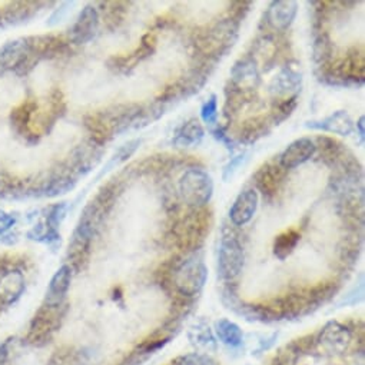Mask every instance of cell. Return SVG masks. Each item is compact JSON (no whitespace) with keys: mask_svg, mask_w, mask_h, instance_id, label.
I'll use <instances>...</instances> for the list:
<instances>
[{"mask_svg":"<svg viewBox=\"0 0 365 365\" xmlns=\"http://www.w3.org/2000/svg\"><path fill=\"white\" fill-rule=\"evenodd\" d=\"M214 224L210 208H197L182 217L172 228L173 240L182 251H197L210 235Z\"/></svg>","mask_w":365,"mask_h":365,"instance_id":"1","label":"cell"},{"mask_svg":"<svg viewBox=\"0 0 365 365\" xmlns=\"http://www.w3.org/2000/svg\"><path fill=\"white\" fill-rule=\"evenodd\" d=\"M207 277V267L197 257H190L173 262L169 274L172 287L176 289V292L188 298L195 297L201 292L205 285Z\"/></svg>","mask_w":365,"mask_h":365,"instance_id":"2","label":"cell"},{"mask_svg":"<svg viewBox=\"0 0 365 365\" xmlns=\"http://www.w3.org/2000/svg\"><path fill=\"white\" fill-rule=\"evenodd\" d=\"M238 22L230 19L218 21L195 34V46L204 56H218L234 45L237 38Z\"/></svg>","mask_w":365,"mask_h":365,"instance_id":"3","label":"cell"},{"mask_svg":"<svg viewBox=\"0 0 365 365\" xmlns=\"http://www.w3.org/2000/svg\"><path fill=\"white\" fill-rule=\"evenodd\" d=\"M179 191L190 207L202 208L210 202L214 184L211 176L202 169H188L179 180Z\"/></svg>","mask_w":365,"mask_h":365,"instance_id":"4","label":"cell"},{"mask_svg":"<svg viewBox=\"0 0 365 365\" xmlns=\"http://www.w3.org/2000/svg\"><path fill=\"white\" fill-rule=\"evenodd\" d=\"M244 250L240 241L232 235H225L220 245L218 271L225 281H234L238 278L244 268Z\"/></svg>","mask_w":365,"mask_h":365,"instance_id":"5","label":"cell"},{"mask_svg":"<svg viewBox=\"0 0 365 365\" xmlns=\"http://www.w3.org/2000/svg\"><path fill=\"white\" fill-rule=\"evenodd\" d=\"M287 178V169L279 162H267L255 173L257 188L265 197H274Z\"/></svg>","mask_w":365,"mask_h":365,"instance_id":"6","label":"cell"},{"mask_svg":"<svg viewBox=\"0 0 365 365\" xmlns=\"http://www.w3.org/2000/svg\"><path fill=\"white\" fill-rule=\"evenodd\" d=\"M351 344V332L339 322H329L319 334L318 345L327 354H344Z\"/></svg>","mask_w":365,"mask_h":365,"instance_id":"7","label":"cell"},{"mask_svg":"<svg viewBox=\"0 0 365 365\" xmlns=\"http://www.w3.org/2000/svg\"><path fill=\"white\" fill-rule=\"evenodd\" d=\"M230 85L242 92L251 93L259 85V72L257 62L252 58L240 59L231 72Z\"/></svg>","mask_w":365,"mask_h":365,"instance_id":"8","label":"cell"},{"mask_svg":"<svg viewBox=\"0 0 365 365\" xmlns=\"http://www.w3.org/2000/svg\"><path fill=\"white\" fill-rule=\"evenodd\" d=\"M317 152L315 142L311 138H299L288 145L279 158V163L288 170L309 160Z\"/></svg>","mask_w":365,"mask_h":365,"instance_id":"9","label":"cell"},{"mask_svg":"<svg viewBox=\"0 0 365 365\" xmlns=\"http://www.w3.org/2000/svg\"><path fill=\"white\" fill-rule=\"evenodd\" d=\"M298 5L292 0H278L272 2L267 12V22L271 29L285 32L294 22Z\"/></svg>","mask_w":365,"mask_h":365,"instance_id":"10","label":"cell"},{"mask_svg":"<svg viewBox=\"0 0 365 365\" xmlns=\"http://www.w3.org/2000/svg\"><path fill=\"white\" fill-rule=\"evenodd\" d=\"M258 208V194L255 190H245L238 195L235 200L231 211L230 218L237 227L247 225L255 215Z\"/></svg>","mask_w":365,"mask_h":365,"instance_id":"11","label":"cell"},{"mask_svg":"<svg viewBox=\"0 0 365 365\" xmlns=\"http://www.w3.org/2000/svg\"><path fill=\"white\" fill-rule=\"evenodd\" d=\"M71 281H72V268L69 265H63L51 279L43 305L61 308L71 288Z\"/></svg>","mask_w":365,"mask_h":365,"instance_id":"12","label":"cell"},{"mask_svg":"<svg viewBox=\"0 0 365 365\" xmlns=\"http://www.w3.org/2000/svg\"><path fill=\"white\" fill-rule=\"evenodd\" d=\"M59 309L61 308L55 307H42L39 314L35 317L31 328V336L34 342H36V339H46L52 335V332L56 331L61 318Z\"/></svg>","mask_w":365,"mask_h":365,"instance_id":"13","label":"cell"},{"mask_svg":"<svg viewBox=\"0 0 365 365\" xmlns=\"http://www.w3.org/2000/svg\"><path fill=\"white\" fill-rule=\"evenodd\" d=\"M301 81H302L301 73L295 71L292 66H287L272 81L271 93L284 99L295 96L294 93L299 89Z\"/></svg>","mask_w":365,"mask_h":365,"instance_id":"14","label":"cell"},{"mask_svg":"<svg viewBox=\"0 0 365 365\" xmlns=\"http://www.w3.org/2000/svg\"><path fill=\"white\" fill-rule=\"evenodd\" d=\"M98 12L95 8L88 6L78 18L73 29H72V39L76 43H86L89 42L98 29Z\"/></svg>","mask_w":365,"mask_h":365,"instance_id":"15","label":"cell"},{"mask_svg":"<svg viewBox=\"0 0 365 365\" xmlns=\"http://www.w3.org/2000/svg\"><path fill=\"white\" fill-rule=\"evenodd\" d=\"M156 43H158V39H156V35L149 32L146 34L143 38H142V42H140V46L130 55L128 56H122V58H113L115 61V68L116 69H120V71H129L132 68H135V65L143 59H146L148 56H150L156 48Z\"/></svg>","mask_w":365,"mask_h":365,"instance_id":"16","label":"cell"},{"mask_svg":"<svg viewBox=\"0 0 365 365\" xmlns=\"http://www.w3.org/2000/svg\"><path fill=\"white\" fill-rule=\"evenodd\" d=\"M308 126L314 128V129H322V130L336 133V135H344V136L349 135L354 129L352 119L344 110H338L319 122H309Z\"/></svg>","mask_w":365,"mask_h":365,"instance_id":"17","label":"cell"},{"mask_svg":"<svg viewBox=\"0 0 365 365\" xmlns=\"http://www.w3.org/2000/svg\"><path fill=\"white\" fill-rule=\"evenodd\" d=\"M272 120L265 116H255L247 119L240 129V139L245 143H252L262 136H265L271 130Z\"/></svg>","mask_w":365,"mask_h":365,"instance_id":"18","label":"cell"},{"mask_svg":"<svg viewBox=\"0 0 365 365\" xmlns=\"http://www.w3.org/2000/svg\"><path fill=\"white\" fill-rule=\"evenodd\" d=\"M25 289V279L19 271L6 274L0 279V298L5 302H12L21 297Z\"/></svg>","mask_w":365,"mask_h":365,"instance_id":"19","label":"cell"},{"mask_svg":"<svg viewBox=\"0 0 365 365\" xmlns=\"http://www.w3.org/2000/svg\"><path fill=\"white\" fill-rule=\"evenodd\" d=\"M204 138V128L198 119L188 120L182 129L179 130L178 136L175 138V143L178 146H191L200 143Z\"/></svg>","mask_w":365,"mask_h":365,"instance_id":"20","label":"cell"},{"mask_svg":"<svg viewBox=\"0 0 365 365\" xmlns=\"http://www.w3.org/2000/svg\"><path fill=\"white\" fill-rule=\"evenodd\" d=\"M299 240L301 234L295 230H289L279 234L274 241V254L277 255V258L285 259L288 255H291L295 247L298 245Z\"/></svg>","mask_w":365,"mask_h":365,"instance_id":"21","label":"cell"},{"mask_svg":"<svg viewBox=\"0 0 365 365\" xmlns=\"http://www.w3.org/2000/svg\"><path fill=\"white\" fill-rule=\"evenodd\" d=\"M215 331H217V335L221 339V342H224L225 345L240 346L242 344L241 328L228 319H220L215 324Z\"/></svg>","mask_w":365,"mask_h":365,"instance_id":"22","label":"cell"},{"mask_svg":"<svg viewBox=\"0 0 365 365\" xmlns=\"http://www.w3.org/2000/svg\"><path fill=\"white\" fill-rule=\"evenodd\" d=\"M191 344L201 349H215V338L211 332V328L205 322L194 324L190 329Z\"/></svg>","mask_w":365,"mask_h":365,"instance_id":"23","label":"cell"},{"mask_svg":"<svg viewBox=\"0 0 365 365\" xmlns=\"http://www.w3.org/2000/svg\"><path fill=\"white\" fill-rule=\"evenodd\" d=\"M314 58H315L317 63L324 65V66H327L331 62L332 42L325 32L319 34L314 42Z\"/></svg>","mask_w":365,"mask_h":365,"instance_id":"24","label":"cell"},{"mask_svg":"<svg viewBox=\"0 0 365 365\" xmlns=\"http://www.w3.org/2000/svg\"><path fill=\"white\" fill-rule=\"evenodd\" d=\"M172 165V156L155 155L138 163V173H159Z\"/></svg>","mask_w":365,"mask_h":365,"instance_id":"25","label":"cell"},{"mask_svg":"<svg viewBox=\"0 0 365 365\" xmlns=\"http://www.w3.org/2000/svg\"><path fill=\"white\" fill-rule=\"evenodd\" d=\"M295 108H297V95L287 99H279L272 109L271 120L278 125L279 122L285 120L294 112Z\"/></svg>","mask_w":365,"mask_h":365,"instance_id":"26","label":"cell"},{"mask_svg":"<svg viewBox=\"0 0 365 365\" xmlns=\"http://www.w3.org/2000/svg\"><path fill=\"white\" fill-rule=\"evenodd\" d=\"M202 119L205 123L208 125H215L217 119H218V102H217V96L212 95L202 106Z\"/></svg>","mask_w":365,"mask_h":365,"instance_id":"27","label":"cell"},{"mask_svg":"<svg viewBox=\"0 0 365 365\" xmlns=\"http://www.w3.org/2000/svg\"><path fill=\"white\" fill-rule=\"evenodd\" d=\"M173 365H215L211 358L202 354H190L179 358Z\"/></svg>","mask_w":365,"mask_h":365,"instance_id":"28","label":"cell"},{"mask_svg":"<svg viewBox=\"0 0 365 365\" xmlns=\"http://www.w3.org/2000/svg\"><path fill=\"white\" fill-rule=\"evenodd\" d=\"M14 224H15V220L11 215H8L5 212H0V234L9 230Z\"/></svg>","mask_w":365,"mask_h":365,"instance_id":"29","label":"cell"},{"mask_svg":"<svg viewBox=\"0 0 365 365\" xmlns=\"http://www.w3.org/2000/svg\"><path fill=\"white\" fill-rule=\"evenodd\" d=\"M9 349L6 345H0V365H6L9 361Z\"/></svg>","mask_w":365,"mask_h":365,"instance_id":"30","label":"cell"},{"mask_svg":"<svg viewBox=\"0 0 365 365\" xmlns=\"http://www.w3.org/2000/svg\"><path fill=\"white\" fill-rule=\"evenodd\" d=\"M358 128H359V135H361V136H364V118H361V119H359V122H358Z\"/></svg>","mask_w":365,"mask_h":365,"instance_id":"31","label":"cell"}]
</instances>
